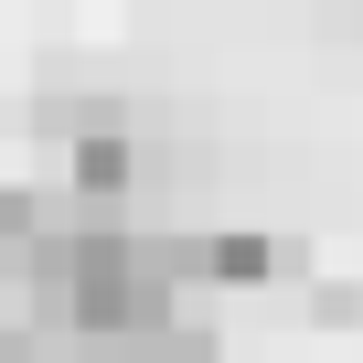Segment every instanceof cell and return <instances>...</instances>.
I'll return each instance as SVG.
<instances>
[{"label": "cell", "mask_w": 363, "mask_h": 363, "mask_svg": "<svg viewBox=\"0 0 363 363\" xmlns=\"http://www.w3.org/2000/svg\"><path fill=\"white\" fill-rule=\"evenodd\" d=\"M33 310L65 320L86 352L96 342H139V331H171V289L193 278V235H118V225H65L33 267Z\"/></svg>", "instance_id": "cell-1"}, {"label": "cell", "mask_w": 363, "mask_h": 363, "mask_svg": "<svg viewBox=\"0 0 363 363\" xmlns=\"http://www.w3.org/2000/svg\"><path fill=\"white\" fill-rule=\"evenodd\" d=\"M65 182H75V203H118L128 182H139V150H128V128H118V118L75 128V150H65Z\"/></svg>", "instance_id": "cell-2"}, {"label": "cell", "mask_w": 363, "mask_h": 363, "mask_svg": "<svg viewBox=\"0 0 363 363\" xmlns=\"http://www.w3.org/2000/svg\"><path fill=\"white\" fill-rule=\"evenodd\" d=\"M86 363H214V331L171 320V331H139V342H96Z\"/></svg>", "instance_id": "cell-3"}, {"label": "cell", "mask_w": 363, "mask_h": 363, "mask_svg": "<svg viewBox=\"0 0 363 363\" xmlns=\"http://www.w3.org/2000/svg\"><path fill=\"white\" fill-rule=\"evenodd\" d=\"M278 257H289L278 235H203L193 246V278H267Z\"/></svg>", "instance_id": "cell-4"}, {"label": "cell", "mask_w": 363, "mask_h": 363, "mask_svg": "<svg viewBox=\"0 0 363 363\" xmlns=\"http://www.w3.org/2000/svg\"><path fill=\"white\" fill-rule=\"evenodd\" d=\"M0 363H33V331H0Z\"/></svg>", "instance_id": "cell-5"}]
</instances>
